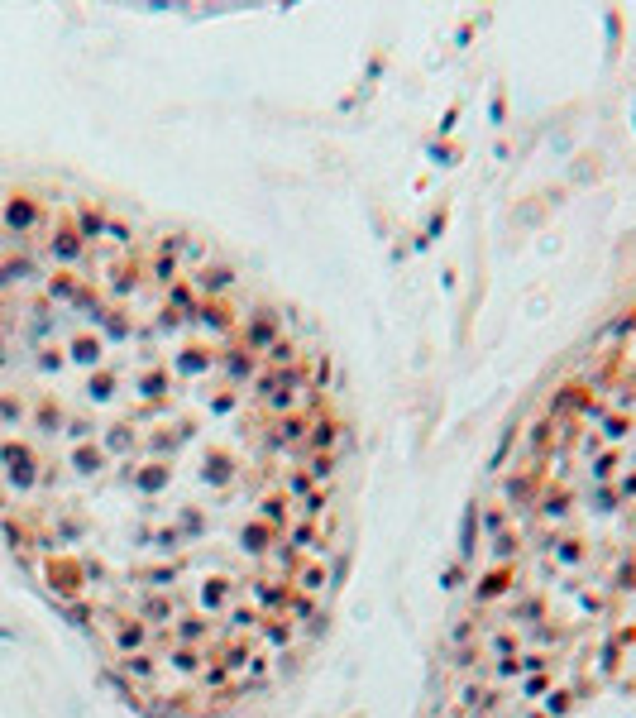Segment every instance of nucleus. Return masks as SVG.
<instances>
[{
    "label": "nucleus",
    "instance_id": "f257e3e1",
    "mask_svg": "<svg viewBox=\"0 0 636 718\" xmlns=\"http://www.w3.org/2000/svg\"><path fill=\"white\" fill-rule=\"evenodd\" d=\"M345 517L350 422L287 306L111 196L0 182V537L134 685H263Z\"/></svg>",
    "mask_w": 636,
    "mask_h": 718
}]
</instances>
